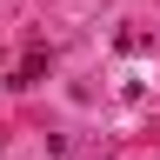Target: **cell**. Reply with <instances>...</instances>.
<instances>
[{"instance_id":"6da1fadb","label":"cell","mask_w":160,"mask_h":160,"mask_svg":"<svg viewBox=\"0 0 160 160\" xmlns=\"http://www.w3.org/2000/svg\"><path fill=\"white\" fill-rule=\"evenodd\" d=\"M40 73H47V53H27V60H20V73H13V87H33Z\"/></svg>"}]
</instances>
